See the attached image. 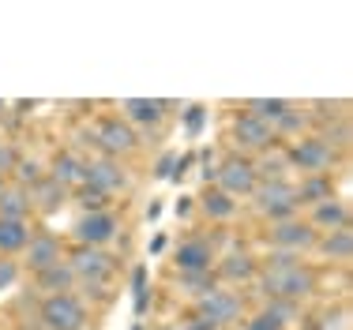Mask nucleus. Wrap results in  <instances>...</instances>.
Segmentation results:
<instances>
[{"mask_svg": "<svg viewBox=\"0 0 353 330\" xmlns=\"http://www.w3.org/2000/svg\"><path fill=\"white\" fill-rule=\"evenodd\" d=\"M259 282H263L267 297H282V300H297V304L316 289V274H312V270L301 263L293 251H279V248H274L271 259H267Z\"/></svg>", "mask_w": 353, "mask_h": 330, "instance_id": "nucleus-1", "label": "nucleus"}, {"mask_svg": "<svg viewBox=\"0 0 353 330\" xmlns=\"http://www.w3.org/2000/svg\"><path fill=\"white\" fill-rule=\"evenodd\" d=\"M256 207L263 218H271V222H290L293 214H297V188H293L290 181H259L256 184Z\"/></svg>", "mask_w": 353, "mask_h": 330, "instance_id": "nucleus-2", "label": "nucleus"}, {"mask_svg": "<svg viewBox=\"0 0 353 330\" xmlns=\"http://www.w3.org/2000/svg\"><path fill=\"white\" fill-rule=\"evenodd\" d=\"M68 267H72V274H75V282L83 278V285H87L90 293L94 289H102V285L113 278V256H109L105 248H75L72 251V259H68Z\"/></svg>", "mask_w": 353, "mask_h": 330, "instance_id": "nucleus-3", "label": "nucleus"}, {"mask_svg": "<svg viewBox=\"0 0 353 330\" xmlns=\"http://www.w3.org/2000/svg\"><path fill=\"white\" fill-rule=\"evenodd\" d=\"M41 323H46V330H83L87 327V308L75 293H53L41 304Z\"/></svg>", "mask_w": 353, "mask_h": 330, "instance_id": "nucleus-4", "label": "nucleus"}, {"mask_svg": "<svg viewBox=\"0 0 353 330\" xmlns=\"http://www.w3.org/2000/svg\"><path fill=\"white\" fill-rule=\"evenodd\" d=\"M334 158H339V150L327 139H319V135H308V139H301L297 147L290 150V165H297L305 176H327V169L334 165Z\"/></svg>", "mask_w": 353, "mask_h": 330, "instance_id": "nucleus-5", "label": "nucleus"}, {"mask_svg": "<svg viewBox=\"0 0 353 330\" xmlns=\"http://www.w3.org/2000/svg\"><path fill=\"white\" fill-rule=\"evenodd\" d=\"M241 316H245V304L230 289H211L207 297H199V308H196V319H203L211 327H233Z\"/></svg>", "mask_w": 353, "mask_h": 330, "instance_id": "nucleus-6", "label": "nucleus"}, {"mask_svg": "<svg viewBox=\"0 0 353 330\" xmlns=\"http://www.w3.org/2000/svg\"><path fill=\"white\" fill-rule=\"evenodd\" d=\"M214 176H218V188H222L230 199L252 196V192H256V184H259L256 162H248V158H225V162L218 165Z\"/></svg>", "mask_w": 353, "mask_h": 330, "instance_id": "nucleus-7", "label": "nucleus"}, {"mask_svg": "<svg viewBox=\"0 0 353 330\" xmlns=\"http://www.w3.org/2000/svg\"><path fill=\"white\" fill-rule=\"evenodd\" d=\"M94 143L109 158H121V154H128V150L139 147V135H136L132 124H124L121 116H105V121H98V128H94Z\"/></svg>", "mask_w": 353, "mask_h": 330, "instance_id": "nucleus-8", "label": "nucleus"}, {"mask_svg": "<svg viewBox=\"0 0 353 330\" xmlns=\"http://www.w3.org/2000/svg\"><path fill=\"white\" fill-rule=\"evenodd\" d=\"M72 233L83 248H105L117 236V214L113 210H90V214H83L79 222H75Z\"/></svg>", "mask_w": 353, "mask_h": 330, "instance_id": "nucleus-9", "label": "nucleus"}, {"mask_svg": "<svg viewBox=\"0 0 353 330\" xmlns=\"http://www.w3.org/2000/svg\"><path fill=\"white\" fill-rule=\"evenodd\" d=\"M271 244L279 251H308V248H316L319 244V233H316V225H308V222H301V218H290V222H274L271 225Z\"/></svg>", "mask_w": 353, "mask_h": 330, "instance_id": "nucleus-10", "label": "nucleus"}, {"mask_svg": "<svg viewBox=\"0 0 353 330\" xmlns=\"http://www.w3.org/2000/svg\"><path fill=\"white\" fill-rule=\"evenodd\" d=\"M274 139H279V135H274V128L267 121H259V116H252V113H237V121H233V143H237V147L267 150Z\"/></svg>", "mask_w": 353, "mask_h": 330, "instance_id": "nucleus-11", "label": "nucleus"}, {"mask_svg": "<svg viewBox=\"0 0 353 330\" xmlns=\"http://www.w3.org/2000/svg\"><path fill=\"white\" fill-rule=\"evenodd\" d=\"M83 184L102 188L105 196H113V192L128 188V176H124V169L113 158H94V162H83Z\"/></svg>", "mask_w": 353, "mask_h": 330, "instance_id": "nucleus-12", "label": "nucleus"}, {"mask_svg": "<svg viewBox=\"0 0 353 330\" xmlns=\"http://www.w3.org/2000/svg\"><path fill=\"white\" fill-rule=\"evenodd\" d=\"M23 251H27V267L34 270V274H41V270H49V267H57V263H61V256H64V251H61V240H57L53 233H34Z\"/></svg>", "mask_w": 353, "mask_h": 330, "instance_id": "nucleus-13", "label": "nucleus"}, {"mask_svg": "<svg viewBox=\"0 0 353 330\" xmlns=\"http://www.w3.org/2000/svg\"><path fill=\"white\" fill-rule=\"evenodd\" d=\"M173 263H176V270H211V263H214L211 240H207V236H192V240H184L181 248H176Z\"/></svg>", "mask_w": 353, "mask_h": 330, "instance_id": "nucleus-14", "label": "nucleus"}, {"mask_svg": "<svg viewBox=\"0 0 353 330\" xmlns=\"http://www.w3.org/2000/svg\"><path fill=\"white\" fill-rule=\"evenodd\" d=\"M173 101L165 98H124V116L132 124H158Z\"/></svg>", "mask_w": 353, "mask_h": 330, "instance_id": "nucleus-15", "label": "nucleus"}, {"mask_svg": "<svg viewBox=\"0 0 353 330\" xmlns=\"http://www.w3.org/2000/svg\"><path fill=\"white\" fill-rule=\"evenodd\" d=\"M30 210H34V203H30V192L27 188H4L0 192V218H8V222H27Z\"/></svg>", "mask_w": 353, "mask_h": 330, "instance_id": "nucleus-16", "label": "nucleus"}, {"mask_svg": "<svg viewBox=\"0 0 353 330\" xmlns=\"http://www.w3.org/2000/svg\"><path fill=\"white\" fill-rule=\"evenodd\" d=\"M49 181H57L61 188H83V162L75 154H57L53 158V165H49Z\"/></svg>", "mask_w": 353, "mask_h": 330, "instance_id": "nucleus-17", "label": "nucleus"}, {"mask_svg": "<svg viewBox=\"0 0 353 330\" xmlns=\"http://www.w3.org/2000/svg\"><path fill=\"white\" fill-rule=\"evenodd\" d=\"M64 199H68V188H61V184L49 181V176H41L34 188H30V203H34L41 214H53V210H61Z\"/></svg>", "mask_w": 353, "mask_h": 330, "instance_id": "nucleus-18", "label": "nucleus"}, {"mask_svg": "<svg viewBox=\"0 0 353 330\" xmlns=\"http://www.w3.org/2000/svg\"><path fill=\"white\" fill-rule=\"evenodd\" d=\"M308 225H323L327 233H334V229H350V210H346V203H339V199L319 203V207L312 210V222H308Z\"/></svg>", "mask_w": 353, "mask_h": 330, "instance_id": "nucleus-19", "label": "nucleus"}, {"mask_svg": "<svg viewBox=\"0 0 353 330\" xmlns=\"http://www.w3.org/2000/svg\"><path fill=\"white\" fill-rule=\"evenodd\" d=\"M199 207H203V214L214 218V222H230V218L237 214V199H230L222 188H207L203 199H199Z\"/></svg>", "mask_w": 353, "mask_h": 330, "instance_id": "nucleus-20", "label": "nucleus"}, {"mask_svg": "<svg viewBox=\"0 0 353 330\" xmlns=\"http://www.w3.org/2000/svg\"><path fill=\"white\" fill-rule=\"evenodd\" d=\"M72 285H75V274H72V267L64 263V259L57 267H49V270L38 274V289H46L49 297H53V293H72Z\"/></svg>", "mask_w": 353, "mask_h": 330, "instance_id": "nucleus-21", "label": "nucleus"}, {"mask_svg": "<svg viewBox=\"0 0 353 330\" xmlns=\"http://www.w3.org/2000/svg\"><path fill=\"white\" fill-rule=\"evenodd\" d=\"M27 240H30L27 222H8V218H0V256H15V251H23Z\"/></svg>", "mask_w": 353, "mask_h": 330, "instance_id": "nucleus-22", "label": "nucleus"}, {"mask_svg": "<svg viewBox=\"0 0 353 330\" xmlns=\"http://www.w3.org/2000/svg\"><path fill=\"white\" fill-rule=\"evenodd\" d=\"M218 274H222L225 282H248V278L256 274V263H252L248 251H230V256L218 263Z\"/></svg>", "mask_w": 353, "mask_h": 330, "instance_id": "nucleus-23", "label": "nucleus"}, {"mask_svg": "<svg viewBox=\"0 0 353 330\" xmlns=\"http://www.w3.org/2000/svg\"><path fill=\"white\" fill-rule=\"evenodd\" d=\"M327 199H334V184H331V176H305V181L297 184V203H327Z\"/></svg>", "mask_w": 353, "mask_h": 330, "instance_id": "nucleus-24", "label": "nucleus"}, {"mask_svg": "<svg viewBox=\"0 0 353 330\" xmlns=\"http://www.w3.org/2000/svg\"><path fill=\"white\" fill-rule=\"evenodd\" d=\"M290 109V101L285 98H248L245 101V113H252V116H259V121H267L274 128V121Z\"/></svg>", "mask_w": 353, "mask_h": 330, "instance_id": "nucleus-25", "label": "nucleus"}, {"mask_svg": "<svg viewBox=\"0 0 353 330\" xmlns=\"http://www.w3.org/2000/svg\"><path fill=\"white\" fill-rule=\"evenodd\" d=\"M316 248L323 251L327 259H350L353 256V233L350 229H334V233H327Z\"/></svg>", "mask_w": 353, "mask_h": 330, "instance_id": "nucleus-26", "label": "nucleus"}, {"mask_svg": "<svg viewBox=\"0 0 353 330\" xmlns=\"http://www.w3.org/2000/svg\"><path fill=\"white\" fill-rule=\"evenodd\" d=\"M181 289L192 297H207L211 289H218V278L211 270H181Z\"/></svg>", "mask_w": 353, "mask_h": 330, "instance_id": "nucleus-27", "label": "nucleus"}, {"mask_svg": "<svg viewBox=\"0 0 353 330\" xmlns=\"http://www.w3.org/2000/svg\"><path fill=\"white\" fill-rule=\"evenodd\" d=\"M263 316H271L274 323L290 327L293 319L301 316V308H297V300H282V297H271V300H267V308H263Z\"/></svg>", "mask_w": 353, "mask_h": 330, "instance_id": "nucleus-28", "label": "nucleus"}, {"mask_svg": "<svg viewBox=\"0 0 353 330\" xmlns=\"http://www.w3.org/2000/svg\"><path fill=\"white\" fill-rule=\"evenodd\" d=\"M15 176H19V188H34V184L41 181V176H46V169H41V162H34V158H19V162H15V169H12Z\"/></svg>", "mask_w": 353, "mask_h": 330, "instance_id": "nucleus-29", "label": "nucleus"}, {"mask_svg": "<svg viewBox=\"0 0 353 330\" xmlns=\"http://www.w3.org/2000/svg\"><path fill=\"white\" fill-rule=\"evenodd\" d=\"M132 297H136V316H143V311H147V300H150L147 267H136V270H132Z\"/></svg>", "mask_w": 353, "mask_h": 330, "instance_id": "nucleus-30", "label": "nucleus"}, {"mask_svg": "<svg viewBox=\"0 0 353 330\" xmlns=\"http://www.w3.org/2000/svg\"><path fill=\"white\" fill-rule=\"evenodd\" d=\"M75 199H79L83 214H90V210H105V203H109L105 192L102 188H90V184H83V188L75 192Z\"/></svg>", "mask_w": 353, "mask_h": 330, "instance_id": "nucleus-31", "label": "nucleus"}, {"mask_svg": "<svg viewBox=\"0 0 353 330\" xmlns=\"http://www.w3.org/2000/svg\"><path fill=\"white\" fill-rule=\"evenodd\" d=\"M297 128H305V113H297V109H285V113L274 121V135H290V132H297Z\"/></svg>", "mask_w": 353, "mask_h": 330, "instance_id": "nucleus-32", "label": "nucleus"}, {"mask_svg": "<svg viewBox=\"0 0 353 330\" xmlns=\"http://www.w3.org/2000/svg\"><path fill=\"white\" fill-rule=\"evenodd\" d=\"M316 330H350V311L339 308V311H323L319 316V327Z\"/></svg>", "mask_w": 353, "mask_h": 330, "instance_id": "nucleus-33", "label": "nucleus"}, {"mask_svg": "<svg viewBox=\"0 0 353 330\" xmlns=\"http://www.w3.org/2000/svg\"><path fill=\"white\" fill-rule=\"evenodd\" d=\"M15 282H19V263L12 256H0V293L12 289Z\"/></svg>", "mask_w": 353, "mask_h": 330, "instance_id": "nucleus-34", "label": "nucleus"}, {"mask_svg": "<svg viewBox=\"0 0 353 330\" xmlns=\"http://www.w3.org/2000/svg\"><path fill=\"white\" fill-rule=\"evenodd\" d=\"M207 124V109L203 105H188V113H184V132L188 135H199Z\"/></svg>", "mask_w": 353, "mask_h": 330, "instance_id": "nucleus-35", "label": "nucleus"}, {"mask_svg": "<svg viewBox=\"0 0 353 330\" xmlns=\"http://www.w3.org/2000/svg\"><path fill=\"white\" fill-rule=\"evenodd\" d=\"M192 162H196V154H176V162H173V176H170V181H173V184H181L184 176H188Z\"/></svg>", "mask_w": 353, "mask_h": 330, "instance_id": "nucleus-36", "label": "nucleus"}, {"mask_svg": "<svg viewBox=\"0 0 353 330\" xmlns=\"http://www.w3.org/2000/svg\"><path fill=\"white\" fill-rule=\"evenodd\" d=\"M245 330H285L282 323H274L271 316H263V311H259V316H252L248 323H245Z\"/></svg>", "mask_w": 353, "mask_h": 330, "instance_id": "nucleus-37", "label": "nucleus"}, {"mask_svg": "<svg viewBox=\"0 0 353 330\" xmlns=\"http://www.w3.org/2000/svg\"><path fill=\"white\" fill-rule=\"evenodd\" d=\"M15 162H19L15 150L8 147V143H0V181H4V173H12V169H15Z\"/></svg>", "mask_w": 353, "mask_h": 330, "instance_id": "nucleus-38", "label": "nucleus"}, {"mask_svg": "<svg viewBox=\"0 0 353 330\" xmlns=\"http://www.w3.org/2000/svg\"><path fill=\"white\" fill-rule=\"evenodd\" d=\"M173 162H176V154H162V162L154 165V176H158V181H170V176H173Z\"/></svg>", "mask_w": 353, "mask_h": 330, "instance_id": "nucleus-39", "label": "nucleus"}, {"mask_svg": "<svg viewBox=\"0 0 353 330\" xmlns=\"http://www.w3.org/2000/svg\"><path fill=\"white\" fill-rule=\"evenodd\" d=\"M147 251H150V256H158V251H165V233H158V236H150V244H147Z\"/></svg>", "mask_w": 353, "mask_h": 330, "instance_id": "nucleus-40", "label": "nucleus"}, {"mask_svg": "<svg viewBox=\"0 0 353 330\" xmlns=\"http://www.w3.org/2000/svg\"><path fill=\"white\" fill-rule=\"evenodd\" d=\"M147 218H150V222H158V218H162V203H150V207H147Z\"/></svg>", "mask_w": 353, "mask_h": 330, "instance_id": "nucleus-41", "label": "nucleus"}, {"mask_svg": "<svg viewBox=\"0 0 353 330\" xmlns=\"http://www.w3.org/2000/svg\"><path fill=\"white\" fill-rule=\"evenodd\" d=\"M188 210H192V199H188V196H181V199H176V214L184 218V214H188Z\"/></svg>", "mask_w": 353, "mask_h": 330, "instance_id": "nucleus-42", "label": "nucleus"}, {"mask_svg": "<svg viewBox=\"0 0 353 330\" xmlns=\"http://www.w3.org/2000/svg\"><path fill=\"white\" fill-rule=\"evenodd\" d=\"M165 330H188V323H176V327H165Z\"/></svg>", "mask_w": 353, "mask_h": 330, "instance_id": "nucleus-43", "label": "nucleus"}, {"mask_svg": "<svg viewBox=\"0 0 353 330\" xmlns=\"http://www.w3.org/2000/svg\"><path fill=\"white\" fill-rule=\"evenodd\" d=\"M4 109H8V105H4V101H0V113H4Z\"/></svg>", "mask_w": 353, "mask_h": 330, "instance_id": "nucleus-44", "label": "nucleus"}, {"mask_svg": "<svg viewBox=\"0 0 353 330\" xmlns=\"http://www.w3.org/2000/svg\"><path fill=\"white\" fill-rule=\"evenodd\" d=\"M0 192H4V181H0Z\"/></svg>", "mask_w": 353, "mask_h": 330, "instance_id": "nucleus-45", "label": "nucleus"}, {"mask_svg": "<svg viewBox=\"0 0 353 330\" xmlns=\"http://www.w3.org/2000/svg\"><path fill=\"white\" fill-rule=\"evenodd\" d=\"M218 330H225V327H218Z\"/></svg>", "mask_w": 353, "mask_h": 330, "instance_id": "nucleus-46", "label": "nucleus"}]
</instances>
